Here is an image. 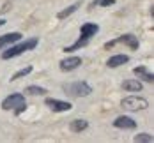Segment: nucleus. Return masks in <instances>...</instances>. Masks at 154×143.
<instances>
[{
	"label": "nucleus",
	"instance_id": "nucleus-7",
	"mask_svg": "<svg viewBox=\"0 0 154 143\" xmlns=\"http://www.w3.org/2000/svg\"><path fill=\"white\" fill-rule=\"evenodd\" d=\"M45 104H46L50 110L53 111H69L73 108V104L71 103H67V101H60V99H53V97H48L46 101H45Z\"/></svg>",
	"mask_w": 154,
	"mask_h": 143
},
{
	"label": "nucleus",
	"instance_id": "nucleus-6",
	"mask_svg": "<svg viewBox=\"0 0 154 143\" xmlns=\"http://www.w3.org/2000/svg\"><path fill=\"white\" fill-rule=\"evenodd\" d=\"M117 43H124V44H128L131 49H138V46H140V43H138V39H137V35H133V34H124V35L117 37V39H113V41H108V43H105V49L113 48Z\"/></svg>",
	"mask_w": 154,
	"mask_h": 143
},
{
	"label": "nucleus",
	"instance_id": "nucleus-13",
	"mask_svg": "<svg viewBox=\"0 0 154 143\" xmlns=\"http://www.w3.org/2000/svg\"><path fill=\"white\" fill-rule=\"evenodd\" d=\"M129 62V57L128 55H113L108 58L106 65L108 67H119V65H124V64Z\"/></svg>",
	"mask_w": 154,
	"mask_h": 143
},
{
	"label": "nucleus",
	"instance_id": "nucleus-11",
	"mask_svg": "<svg viewBox=\"0 0 154 143\" xmlns=\"http://www.w3.org/2000/svg\"><path fill=\"white\" fill-rule=\"evenodd\" d=\"M133 73H135V76H138L140 79H143V81H147V83H152L154 81V74L145 67V65H140V67H135L133 69Z\"/></svg>",
	"mask_w": 154,
	"mask_h": 143
},
{
	"label": "nucleus",
	"instance_id": "nucleus-8",
	"mask_svg": "<svg viewBox=\"0 0 154 143\" xmlns=\"http://www.w3.org/2000/svg\"><path fill=\"white\" fill-rule=\"evenodd\" d=\"M82 65V58L80 57H67V58H64L59 62V67H60V71L64 73H71V71H75Z\"/></svg>",
	"mask_w": 154,
	"mask_h": 143
},
{
	"label": "nucleus",
	"instance_id": "nucleus-12",
	"mask_svg": "<svg viewBox=\"0 0 154 143\" xmlns=\"http://www.w3.org/2000/svg\"><path fill=\"white\" fill-rule=\"evenodd\" d=\"M122 88L126 92H142L143 85H142L140 79H126L122 83Z\"/></svg>",
	"mask_w": 154,
	"mask_h": 143
},
{
	"label": "nucleus",
	"instance_id": "nucleus-21",
	"mask_svg": "<svg viewBox=\"0 0 154 143\" xmlns=\"http://www.w3.org/2000/svg\"><path fill=\"white\" fill-rule=\"evenodd\" d=\"M5 23H7V21H5V19H0V27H4V25H5Z\"/></svg>",
	"mask_w": 154,
	"mask_h": 143
},
{
	"label": "nucleus",
	"instance_id": "nucleus-4",
	"mask_svg": "<svg viewBox=\"0 0 154 143\" xmlns=\"http://www.w3.org/2000/svg\"><path fill=\"white\" fill-rule=\"evenodd\" d=\"M25 108H27V101H25L23 94H11L2 101V110L14 111L16 115H20Z\"/></svg>",
	"mask_w": 154,
	"mask_h": 143
},
{
	"label": "nucleus",
	"instance_id": "nucleus-5",
	"mask_svg": "<svg viewBox=\"0 0 154 143\" xmlns=\"http://www.w3.org/2000/svg\"><path fill=\"white\" fill-rule=\"evenodd\" d=\"M122 108L128 111L145 110V108H149V101L145 97H140V95H128L122 99Z\"/></svg>",
	"mask_w": 154,
	"mask_h": 143
},
{
	"label": "nucleus",
	"instance_id": "nucleus-10",
	"mask_svg": "<svg viewBox=\"0 0 154 143\" xmlns=\"http://www.w3.org/2000/svg\"><path fill=\"white\" fill-rule=\"evenodd\" d=\"M113 126L117 127V129H135V127H137V122H135L131 117L122 115V117H117V118L113 120Z\"/></svg>",
	"mask_w": 154,
	"mask_h": 143
},
{
	"label": "nucleus",
	"instance_id": "nucleus-2",
	"mask_svg": "<svg viewBox=\"0 0 154 143\" xmlns=\"http://www.w3.org/2000/svg\"><path fill=\"white\" fill-rule=\"evenodd\" d=\"M37 44H39V39H37V37L27 39V41H23V43H20V44H11V48H9V49H5V51L2 53V58H4V60L14 58V57H18V55L25 53V51H30V49H34Z\"/></svg>",
	"mask_w": 154,
	"mask_h": 143
},
{
	"label": "nucleus",
	"instance_id": "nucleus-20",
	"mask_svg": "<svg viewBox=\"0 0 154 143\" xmlns=\"http://www.w3.org/2000/svg\"><path fill=\"white\" fill-rule=\"evenodd\" d=\"M97 4H99V0H94V2H92V4H91V5H92V7H96Z\"/></svg>",
	"mask_w": 154,
	"mask_h": 143
},
{
	"label": "nucleus",
	"instance_id": "nucleus-9",
	"mask_svg": "<svg viewBox=\"0 0 154 143\" xmlns=\"http://www.w3.org/2000/svg\"><path fill=\"white\" fill-rule=\"evenodd\" d=\"M20 39H21V34L20 32H11V34H5V35H0V49L14 44Z\"/></svg>",
	"mask_w": 154,
	"mask_h": 143
},
{
	"label": "nucleus",
	"instance_id": "nucleus-15",
	"mask_svg": "<svg viewBox=\"0 0 154 143\" xmlns=\"http://www.w3.org/2000/svg\"><path fill=\"white\" fill-rule=\"evenodd\" d=\"M80 7H82V2H75V4H73V5H69L67 9H64V11H60V13L57 14V18H59V19H66L67 16H71L73 13H76V11L80 9Z\"/></svg>",
	"mask_w": 154,
	"mask_h": 143
},
{
	"label": "nucleus",
	"instance_id": "nucleus-18",
	"mask_svg": "<svg viewBox=\"0 0 154 143\" xmlns=\"http://www.w3.org/2000/svg\"><path fill=\"white\" fill-rule=\"evenodd\" d=\"M133 142H137V143H152V136H151L149 133H140V134H137V136L133 138Z\"/></svg>",
	"mask_w": 154,
	"mask_h": 143
},
{
	"label": "nucleus",
	"instance_id": "nucleus-19",
	"mask_svg": "<svg viewBox=\"0 0 154 143\" xmlns=\"http://www.w3.org/2000/svg\"><path fill=\"white\" fill-rule=\"evenodd\" d=\"M113 4H115V0H99L97 5H101V7H108V5H113Z\"/></svg>",
	"mask_w": 154,
	"mask_h": 143
},
{
	"label": "nucleus",
	"instance_id": "nucleus-17",
	"mask_svg": "<svg viewBox=\"0 0 154 143\" xmlns=\"http://www.w3.org/2000/svg\"><path fill=\"white\" fill-rule=\"evenodd\" d=\"M25 92H29V94H32V95H45L48 90L43 88V87H37V85H29V87L25 88Z\"/></svg>",
	"mask_w": 154,
	"mask_h": 143
},
{
	"label": "nucleus",
	"instance_id": "nucleus-16",
	"mask_svg": "<svg viewBox=\"0 0 154 143\" xmlns=\"http://www.w3.org/2000/svg\"><path fill=\"white\" fill-rule=\"evenodd\" d=\"M30 73H32V65H27V67L16 71L14 74H13V78H11V81H16V79H20V78H25V76H29Z\"/></svg>",
	"mask_w": 154,
	"mask_h": 143
},
{
	"label": "nucleus",
	"instance_id": "nucleus-14",
	"mask_svg": "<svg viewBox=\"0 0 154 143\" xmlns=\"http://www.w3.org/2000/svg\"><path fill=\"white\" fill-rule=\"evenodd\" d=\"M87 127H89V122L83 120V118H75V120H71V124H69V129H71L73 133H82V131H85Z\"/></svg>",
	"mask_w": 154,
	"mask_h": 143
},
{
	"label": "nucleus",
	"instance_id": "nucleus-3",
	"mask_svg": "<svg viewBox=\"0 0 154 143\" xmlns=\"http://www.w3.org/2000/svg\"><path fill=\"white\" fill-rule=\"evenodd\" d=\"M64 94L71 95V97H87L92 94V87L87 81H71V83H64L62 85Z\"/></svg>",
	"mask_w": 154,
	"mask_h": 143
},
{
	"label": "nucleus",
	"instance_id": "nucleus-1",
	"mask_svg": "<svg viewBox=\"0 0 154 143\" xmlns=\"http://www.w3.org/2000/svg\"><path fill=\"white\" fill-rule=\"evenodd\" d=\"M97 32H99V25H97V23H83L82 28H80V37H78L73 44H69V46L64 48V51H66V53H73V51H76L80 48L87 46L89 41L92 39V35H96Z\"/></svg>",
	"mask_w": 154,
	"mask_h": 143
}]
</instances>
